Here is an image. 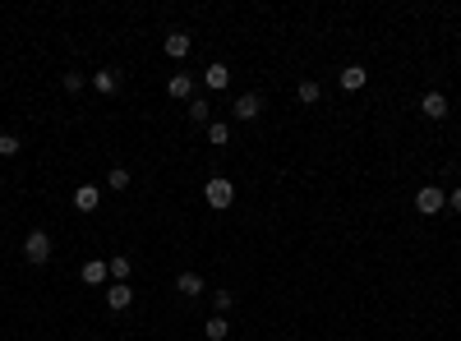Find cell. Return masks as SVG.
<instances>
[{
	"instance_id": "cell-1",
	"label": "cell",
	"mask_w": 461,
	"mask_h": 341,
	"mask_svg": "<svg viewBox=\"0 0 461 341\" xmlns=\"http://www.w3.org/2000/svg\"><path fill=\"white\" fill-rule=\"evenodd\" d=\"M203 194H208V203H212V208H230V203H235V185H230L226 176H212Z\"/></svg>"
},
{
	"instance_id": "cell-2",
	"label": "cell",
	"mask_w": 461,
	"mask_h": 341,
	"mask_svg": "<svg viewBox=\"0 0 461 341\" xmlns=\"http://www.w3.org/2000/svg\"><path fill=\"white\" fill-rule=\"evenodd\" d=\"M23 258H28V263H46V258H51V235L33 231L28 240H23Z\"/></svg>"
},
{
	"instance_id": "cell-3",
	"label": "cell",
	"mask_w": 461,
	"mask_h": 341,
	"mask_svg": "<svg viewBox=\"0 0 461 341\" xmlns=\"http://www.w3.org/2000/svg\"><path fill=\"white\" fill-rule=\"evenodd\" d=\"M415 208L425 212V217H434V212H443V208H448V194H443L439 185H425V189L415 194Z\"/></svg>"
},
{
	"instance_id": "cell-4",
	"label": "cell",
	"mask_w": 461,
	"mask_h": 341,
	"mask_svg": "<svg viewBox=\"0 0 461 341\" xmlns=\"http://www.w3.org/2000/svg\"><path fill=\"white\" fill-rule=\"evenodd\" d=\"M259 111H263V97H259V92L235 97V120H259Z\"/></svg>"
},
{
	"instance_id": "cell-5",
	"label": "cell",
	"mask_w": 461,
	"mask_h": 341,
	"mask_svg": "<svg viewBox=\"0 0 461 341\" xmlns=\"http://www.w3.org/2000/svg\"><path fill=\"white\" fill-rule=\"evenodd\" d=\"M97 203H102V189L97 185H78L74 189V208L78 212H97Z\"/></svg>"
},
{
	"instance_id": "cell-6",
	"label": "cell",
	"mask_w": 461,
	"mask_h": 341,
	"mask_svg": "<svg viewBox=\"0 0 461 341\" xmlns=\"http://www.w3.org/2000/svg\"><path fill=\"white\" fill-rule=\"evenodd\" d=\"M364 83H369V69H364V65H346V69H341V88H346V92H360Z\"/></svg>"
},
{
	"instance_id": "cell-7",
	"label": "cell",
	"mask_w": 461,
	"mask_h": 341,
	"mask_svg": "<svg viewBox=\"0 0 461 341\" xmlns=\"http://www.w3.org/2000/svg\"><path fill=\"white\" fill-rule=\"evenodd\" d=\"M106 305H111V309H116V314H125V309H130V305H134V291H130V286H125V281H116V286H111V291H106Z\"/></svg>"
},
{
	"instance_id": "cell-8",
	"label": "cell",
	"mask_w": 461,
	"mask_h": 341,
	"mask_svg": "<svg viewBox=\"0 0 461 341\" xmlns=\"http://www.w3.org/2000/svg\"><path fill=\"white\" fill-rule=\"evenodd\" d=\"M420 111H425L429 120H443V116H448V97H443V92H425Z\"/></svg>"
},
{
	"instance_id": "cell-9",
	"label": "cell",
	"mask_w": 461,
	"mask_h": 341,
	"mask_svg": "<svg viewBox=\"0 0 461 341\" xmlns=\"http://www.w3.org/2000/svg\"><path fill=\"white\" fill-rule=\"evenodd\" d=\"M203 83H208V88H217V92H221V88H226V83H230V69L221 65V60H212V65L203 69Z\"/></svg>"
},
{
	"instance_id": "cell-10",
	"label": "cell",
	"mask_w": 461,
	"mask_h": 341,
	"mask_svg": "<svg viewBox=\"0 0 461 341\" xmlns=\"http://www.w3.org/2000/svg\"><path fill=\"white\" fill-rule=\"evenodd\" d=\"M166 55H171V60H180V55H189V33H180V28H176V33H166Z\"/></svg>"
},
{
	"instance_id": "cell-11",
	"label": "cell",
	"mask_w": 461,
	"mask_h": 341,
	"mask_svg": "<svg viewBox=\"0 0 461 341\" xmlns=\"http://www.w3.org/2000/svg\"><path fill=\"white\" fill-rule=\"evenodd\" d=\"M92 88H97V92H106V97H111V92L121 88V78H116V69H97V74H92Z\"/></svg>"
},
{
	"instance_id": "cell-12",
	"label": "cell",
	"mask_w": 461,
	"mask_h": 341,
	"mask_svg": "<svg viewBox=\"0 0 461 341\" xmlns=\"http://www.w3.org/2000/svg\"><path fill=\"white\" fill-rule=\"evenodd\" d=\"M176 286H180V295H203V277H198V272H180Z\"/></svg>"
},
{
	"instance_id": "cell-13",
	"label": "cell",
	"mask_w": 461,
	"mask_h": 341,
	"mask_svg": "<svg viewBox=\"0 0 461 341\" xmlns=\"http://www.w3.org/2000/svg\"><path fill=\"white\" fill-rule=\"evenodd\" d=\"M106 263H102V258H92V263H83V281H88V286H102V281H106Z\"/></svg>"
},
{
	"instance_id": "cell-14",
	"label": "cell",
	"mask_w": 461,
	"mask_h": 341,
	"mask_svg": "<svg viewBox=\"0 0 461 341\" xmlns=\"http://www.w3.org/2000/svg\"><path fill=\"white\" fill-rule=\"evenodd\" d=\"M166 92H171V97H189V92H194V78H189V74H176L171 83H166Z\"/></svg>"
},
{
	"instance_id": "cell-15",
	"label": "cell",
	"mask_w": 461,
	"mask_h": 341,
	"mask_svg": "<svg viewBox=\"0 0 461 341\" xmlns=\"http://www.w3.org/2000/svg\"><path fill=\"white\" fill-rule=\"evenodd\" d=\"M226 319H221V314H212V319H208V328H203V337H208V341H221V337H226Z\"/></svg>"
},
{
	"instance_id": "cell-16",
	"label": "cell",
	"mask_w": 461,
	"mask_h": 341,
	"mask_svg": "<svg viewBox=\"0 0 461 341\" xmlns=\"http://www.w3.org/2000/svg\"><path fill=\"white\" fill-rule=\"evenodd\" d=\"M319 97H323V88L314 83V78H305V83H300V102H305V106H314Z\"/></svg>"
},
{
	"instance_id": "cell-17",
	"label": "cell",
	"mask_w": 461,
	"mask_h": 341,
	"mask_svg": "<svg viewBox=\"0 0 461 341\" xmlns=\"http://www.w3.org/2000/svg\"><path fill=\"white\" fill-rule=\"evenodd\" d=\"M208 116H212V106H208L203 97H194V106H189V120H194V125H208Z\"/></svg>"
},
{
	"instance_id": "cell-18",
	"label": "cell",
	"mask_w": 461,
	"mask_h": 341,
	"mask_svg": "<svg viewBox=\"0 0 461 341\" xmlns=\"http://www.w3.org/2000/svg\"><path fill=\"white\" fill-rule=\"evenodd\" d=\"M130 267H134L130 258H111V263H106V272L116 277V281H125V277H130Z\"/></svg>"
},
{
	"instance_id": "cell-19",
	"label": "cell",
	"mask_w": 461,
	"mask_h": 341,
	"mask_svg": "<svg viewBox=\"0 0 461 341\" xmlns=\"http://www.w3.org/2000/svg\"><path fill=\"white\" fill-rule=\"evenodd\" d=\"M226 139H230V125H208V144L212 148H221Z\"/></svg>"
},
{
	"instance_id": "cell-20",
	"label": "cell",
	"mask_w": 461,
	"mask_h": 341,
	"mask_svg": "<svg viewBox=\"0 0 461 341\" xmlns=\"http://www.w3.org/2000/svg\"><path fill=\"white\" fill-rule=\"evenodd\" d=\"M106 185H111V189H130V171H125V166H116V171L106 176Z\"/></svg>"
},
{
	"instance_id": "cell-21",
	"label": "cell",
	"mask_w": 461,
	"mask_h": 341,
	"mask_svg": "<svg viewBox=\"0 0 461 341\" xmlns=\"http://www.w3.org/2000/svg\"><path fill=\"white\" fill-rule=\"evenodd\" d=\"M212 309L226 319V314H230V291H217V295H212Z\"/></svg>"
},
{
	"instance_id": "cell-22",
	"label": "cell",
	"mask_w": 461,
	"mask_h": 341,
	"mask_svg": "<svg viewBox=\"0 0 461 341\" xmlns=\"http://www.w3.org/2000/svg\"><path fill=\"white\" fill-rule=\"evenodd\" d=\"M19 153V139L14 134H0V157H14Z\"/></svg>"
},
{
	"instance_id": "cell-23",
	"label": "cell",
	"mask_w": 461,
	"mask_h": 341,
	"mask_svg": "<svg viewBox=\"0 0 461 341\" xmlns=\"http://www.w3.org/2000/svg\"><path fill=\"white\" fill-rule=\"evenodd\" d=\"M83 88V74H65V92H78Z\"/></svg>"
},
{
	"instance_id": "cell-24",
	"label": "cell",
	"mask_w": 461,
	"mask_h": 341,
	"mask_svg": "<svg viewBox=\"0 0 461 341\" xmlns=\"http://www.w3.org/2000/svg\"><path fill=\"white\" fill-rule=\"evenodd\" d=\"M448 203H452V212H461V185H457V189L448 194Z\"/></svg>"
}]
</instances>
